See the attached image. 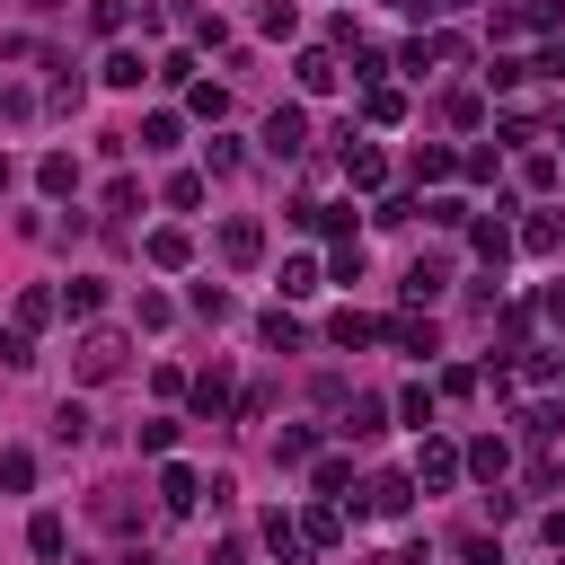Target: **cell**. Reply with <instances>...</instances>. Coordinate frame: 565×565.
Segmentation results:
<instances>
[{
  "mask_svg": "<svg viewBox=\"0 0 565 565\" xmlns=\"http://www.w3.org/2000/svg\"><path fill=\"white\" fill-rule=\"evenodd\" d=\"M124 353H132V335H124V327H88V335H79V353H71V371L97 388V380H115V371H124Z\"/></svg>",
  "mask_w": 565,
  "mask_h": 565,
  "instance_id": "cell-1",
  "label": "cell"
},
{
  "mask_svg": "<svg viewBox=\"0 0 565 565\" xmlns=\"http://www.w3.org/2000/svg\"><path fill=\"white\" fill-rule=\"evenodd\" d=\"M265 150H274V159H300V150H309V115H300V106H274V115H265Z\"/></svg>",
  "mask_w": 565,
  "mask_h": 565,
  "instance_id": "cell-2",
  "label": "cell"
},
{
  "mask_svg": "<svg viewBox=\"0 0 565 565\" xmlns=\"http://www.w3.org/2000/svg\"><path fill=\"white\" fill-rule=\"evenodd\" d=\"M256 256H265V230H256V221H221V265H230V274H247Z\"/></svg>",
  "mask_w": 565,
  "mask_h": 565,
  "instance_id": "cell-3",
  "label": "cell"
},
{
  "mask_svg": "<svg viewBox=\"0 0 565 565\" xmlns=\"http://www.w3.org/2000/svg\"><path fill=\"white\" fill-rule=\"evenodd\" d=\"M459 468H468V459H459L450 441H424V459H415V486H459Z\"/></svg>",
  "mask_w": 565,
  "mask_h": 565,
  "instance_id": "cell-4",
  "label": "cell"
},
{
  "mask_svg": "<svg viewBox=\"0 0 565 565\" xmlns=\"http://www.w3.org/2000/svg\"><path fill=\"white\" fill-rule=\"evenodd\" d=\"M97 79H106V88H141V79H150V62H141V53H132V44H115V53H106V71H97Z\"/></svg>",
  "mask_w": 565,
  "mask_h": 565,
  "instance_id": "cell-5",
  "label": "cell"
},
{
  "mask_svg": "<svg viewBox=\"0 0 565 565\" xmlns=\"http://www.w3.org/2000/svg\"><path fill=\"white\" fill-rule=\"evenodd\" d=\"M291 71H300V88H309V97H327V88L344 79V71H335V53H318V44H309V53L291 62Z\"/></svg>",
  "mask_w": 565,
  "mask_h": 565,
  "instance_id": "cell-6",
  "label": "cell"
},
{
  "mask_svg": "<svg viewBox=\"0 0 565 565\" xmlns=\"http://www.w3.org/2000/svg\"><path fill=\"white\" fill-rule=\"evenodd\" d=\"M194 494H203L194 468H159V503H168V512H194Z\"/></svg>",
  "mask_w": 565,
  "mask_h": 565,
  "instance_id": "cell-7",
  "label": "cell"
},
{
  "mask_svg": "<svg viewBox=\"0 0 565 565\" xmlns=\"http://www.w3.org/2000/svg\"><path fill=\"white\" fill-rule=\"evenodd\" d=\"M97 521H106V530H132V521H141L132 486H97Z\"/></svg>",
  "mask_w": 565,
  "mask_h": 565,
  "instance_id": "cell-8",
  "label": "cell"
},
{
  "mask_svg": "<svg viewBox=\"0 0 565 565\" xmlns=\"http://www.w3.org/2000/svg\"><path fill=\"white\" fill-rule=\"evenodd\" d=\"M335 141H344V177H353V185H380V177H388L380 150H353V132H335Z\"/></svg>",
  "mask_w": 565,
  "mask_h": 565,
  "instance_id": "cell-9",
  "label": "cell"
},
{
  "mask_svg": "<svg viewBox=\"0 0 565 565\" xmlns=\"http://www.w3.org/2000/svg\"><path fill=\"white\" fill-rule=\"evenodd\" d=\"M521 247H530V256H556V247H565V221H556V212H530Z\"/></svg>",
  "mask_w": 565,
  "mask_h": 565,
  "instance_id": "cell-10",
  "label": "cell"
},
{
  "mask_svg": "<svg viewBox=\"0 0 565 565\" xmlns=\"http://www.w3.org/2000/svg\"><path fill=\"white\" fill-rule=\"evenodd\" d=\"M194 406H203V415H221V406H230V362L194 371Z\"/></svg>",
  "mask_w": 565,
  "mask_h": 565,
  "instance_id": "cell-11",
  "label": "cell"
},
{
  "mask_svg": "<svg viewBox=\"0 0 565 565\" xmlns=\"http://www.w3.org/2000/svg\"><path fill=\"white\" fill-rule=\"evenodd\" d=\"M380 424H388V406H380V397H353V406H344V424H335V433H353V441H371V433H380Z\"/></svg>",
  "mask_w": 565,
  "mask_h": 565,
  "instance_id": "cell-12",
  "label": "cell"
},
{
  "mask_svg": "<svg viewBox=\"0 0 565 565\" xmlns=\"http://www.w3.org/2000/svg\"><path fill=\"white\" fill-rule=\"evenodd\" d=\"M459 459H468V477H486V486H494V477L512 468V450H503V441H468Z\"/></svg>",
  "mask_w": 565,
  "mask_h": 565,
  "instance_id": "cell-13",
  "label": "cell"
},
{
  "mask_svg": "<svg viewBox=\"0 0 565 565\" xmlns=\"http://www.w3.org/2000/svg\"><path fill=\"white\" fill-rule=\"evenodd\" d=\"M415 503V477H380L371 494H362V512H406Z\"/></svg>",
  "mask_w": 565,
  "mask_h": 565,
  "instance_id": "cell-14",
  "label": "cell"
},
{
  "mask_svg": "<svg viewBox=\"0 0 565 565\" xmlns=\"http://www.w3.org/2000/svg\"><path fill=\"white\" fill-rule=\"evenodd\" d=\"M26 547H35V556H62V547H71L62 512H35V521H26Z\"/></svg>",
  "mask_w": 565,
  "mask_h": 565,
  "instance_id": "cell-15",
  "label": "cell"
},
{
  "mask_svg": "<svg viewBox=\"0 0 565 565\" xmlns=\"http://www.w3.org/2000/svg\"><path fill=\"white\" fill-rule=\"evenodd\" d=\"M124 141H141V150H177V115L159 106V115H141V132H124Z\"/></svg>",
  "mask_w": 565,
  "mask_h": 565,
  "instance_id": "cell-16",
  "label": "cell"
},
{
  "mask_svg": "<svg viewBox=\"0 0 565 565\" xmlns=\"http://www.w3.org/2000/svg\"><path fill=\"white\" fill-rule=\"evenodd\" d=\"M441 282H450V274H441L433 256H415V265H406V300H441Z\"/></svg>",
  "mask_w": 565,
  "mask_h": 565,
  "instance_id": "cell-17",
  "label": "cell"
},
{
  "mask_svg": "<svg viewBox=\"0 0 565 565\" xmlns=\"http://www.w3.org/2000/svg\"><path fill=\"white\" fill-rule=\"evenodd\" d=\"M97 300H106V282H97V274H71V291H62V309H71V318H97Z\"/></svg>",
  "mask_w": 565,
  "mask_h": 565,
  "instance_id": "cell-18",
  "label": "cell"
},
{
  "mask_svg": "<svg viewBox=\"0 0 565 565\" xmlns=\"http://www.w3.org/2000/svg\"><path fill=\"white\" fill-rule=\"evenodd\" d=\"M256 335H265V344H282V353H291V344H300V318H291V309H265V318H256Z\"/></svg>",
  "mask_w": 565,
  "mask_h": 565,
  "instance_id": "cell-19",
  "label": "cell"
},
{
  "mask_svg": "<svg viewBox=\"0 0 565 565\" xmlns=\"http://www.w3.org/2000/svg\"><path fill=\"white\" fill-rule=\"evenodd\" d=\"M53 441H62V450H79V441H88V415H79V406H71V397H62V406H53Z\"/></svg>",
  "mask_w": 565,
  "mask_h": 565,
  "instance_id": "cell-20",
  "label": "cell"
},
{
  "mask_svg": "<svg viewBox=\"0 0 565 565\" xmlns=\"http://www.w3.org/2000/svg\"><path fill=\"white\" fill-rule=\"evenodd\" d=\"M0 486L26 494V486H35V450H0Z\"/></svg>",
  "mask_w": 565,
  "mask_h": 565,
  "instance_id": "cell-21",
  "label": "cell"
},
{
  "mask_svg": "<svg viewBox=\"0 0 565 565\" xmlns=\"http://www.w3.org/2000/svg\"><path fill=\"white\" fill-rule=\"evenodd\" d=\"M318 494H335V503H353V459H318Z\"/></svg>",
  "mask_w": 565,
  "mask_h": 565,
  "instance_id": "cell-22",
  "label": "cell"
},
{
  "mask_svg": "<svg viewBox=\"0 0 565 565\" xmlns=\"http://www.w3.org/2000/svg\"><path fill=\"white\" fill-rule=\"evenodd\" d=\"M477 256L503 265V256H512V230H503V221H477Z\"/></svg>",
  "mask_w": 565,
  "mask_h": 565,
  "instance_id": "cell-23",
  "label": "cell"
},
{
  "mask_svg": "<svg viewBox=\"0 0 565 565\" xmlns=\"http://www.w3.org/2000/svg\"><path fill=\"white\" fill-rule=\"evenodd\" d=\"M185 309H194V318H230V291H221V282H194Z\"/></svg>",
  "mask_w": 565,
  "mask_h": 565,
  "instance_id": "cell-24",
  "label": "cell"
},
{
  "mask_svg": "<svg viewBox=\"0 0 565 565\" xmlns=\"http://www.w3.org/2000/svg\"><path fill=\"white\" fill-rule=\"evenodd\" d=\"M362 115H371V124H397V115H406V97H397V88H371V97H362Z\"/></svg>",
  "mask_w": 565,
  "mask_h": 565,
  "instance_id": "cell-25",
  "label": "cell"
},
{
  "mask_svg": "<svg viewBox=\"0 0 565 565\" xmlns=\"http://www.w3.org/2000/svg\"><path fill=\"white\" fill-rule=\"evenodd\" d=\"M450 168H459L450 141H424V150H415V177H450Z\"/></svg>",
  "mask_w": 565,
  "mask_h": 565,
  "instance_id": "cell-26",
  "label": "cell"
},
{
  "mask_svg": "<svg viewBox=\"0 0 565 565\" xmlns=\"http://www.w3.org/2000/svg\"><path fill=\"white\" fill-rule=\"evenodd\" d=\"M35 177H44V194H71V185H79V168H71V159H62V150H53V159H44V168H35Z\"/></svg>",
  "mask_w": 565,
  "mask_h": 565,
  "instance_id": "cell-27",
  "label": "cell"
},
{
  "mask_svg": "<svg viewBox=\"0 0 565 565\" xmlns=\"http://www.w3.org/2000/svg\"><path fill=\"white\" fill-rule=\"evenodd\" d=\"M150 265H185V230H150Z\"/></svg>",
  "mask_w": 565,
  "mask_h": 565,
  "instance_id": "cell-28",
  "label": "cell"
},
{
  "mask_svg": "<svg viewBox=\"0 0 565 565\" xmlns=\"http://www.w3.org/2000/svg\"><path fill=\"white\" fill-rule=\"evenodd\" d=\"M0 362H9V371H35V344H26V327H9V335H0Z\"/></svg>",
  "mask_w": 565,
  "mask_h": 565,
  "instance_id": "cell-29",
  "label": "cell"
},
{
  "mask_svg": "<svg viewBox=\"0 0 565 565\" xmlns=\"http://www.w3.org/2000/svg\"><path fill=\"white\" fill-rule=\"evenodd\" d=\"M274 459H282V468H300V459H318V433H282V441H274Z\"/></svg>",
  "mask_w": 565,
  "mask_h": 565,
  "instance_id": "cell-30",
  "label": "cell"
},
{
  "mask_svg": "<svg viewBox=\"0 0 565 565\" xmlns=\"http://www.w3.org/2000/svg\"><path fill=\"white\" fill-rule=\"evenodd\" d=\"M203 159H212V177H230V168H238V141H230V132H212V141H203Z\"/></svg>",
  "mask_w": 565,
  "mask_h": 565,
  "instance_id": "cell-31",
  "label": "cell"
},
{
  "mask_svg": "<svg viewBox=\"0 0 565 565\" xmlns=\"http://www.w3.org/2000/svg\"><path fill=\"white\" fill-rule=\"evenodd\" d=\"M282 291H291V300H300V291H318V265H309V256H291V265H282Z\"/></svg>",
  "mask_w": 565,
  "mask_h": 565,
  "instance_id": "cell-32",
  "label": "cell"
},
{
  "mask_svg": "<svg viewBox=\"0 0 565 565\" xmlns=\"http://www.w3.org/2000/svg\"><path fill=\"white\" fill-rule=\"evenodd\" d=\"M44 318H53V291H26V300H18V327H26V335H35V327H44Z\"/></svg>",
  "mask_w": 565,
  "mask_h": 565,
  "instance_id": "cell-33",
  "label": "cell"
},
{
  "mask_svg": "<svg viewBox=\"0 0 565 565\" xmlns=\"http://www.w3.org/2000/svg\"><path fill=\"white\" fill-rule=\"evenodd\" d=\"M327 335H335V344H371V335H380V327H371V318H353V309H344V318H335V327H327Z\"/></svg>",
  "mask_w": 565,
  "mask_h": 565,
  "instance_id": "cell-34",
  "label": "cell"
},
{
  "mask_svg": "<svg viewBox=\"0 0 565 565\" xmlns=\"http://www.w3.org/2000/svg\"><path fill=\"white\" fill-rule=\"evenodd\" d=\"M388 335H397V353H433V327H415V318H397Z\"/></svg>",
  "mask_w": 565,
  "mask_h": 565,
  "instance_id": "cell-35",
  "label": "cell"
},
{
  "mask_svg": "<svg viewBox=\"0 0 565 565\" xmlns=\"http://www.w3.org/2000/svg\"><path fill=\"white\" fill-rule=\"evenodd\" d=\"M397 415H406V424L424 433V424H433V388H406V397H397Z\"/></svg>",
  "mask_w": 565,
  "mask_h": 565,
  "instance_id": "cell-36",
  "label": "cell"
},
{
  "mask_svg": "<svg viewBox=\"0 0 565 565\" xmlns=\"http://www.w3.org/2000/svg\"><path fill=\"white\" fill-rule=\"evenodd\" d=\"M141 450H177V415H150L141 424Z\"/></svg>",
  "mask_w": 565,
  "mask_h": 565,
  "instance_id": "cell-37",
  "label": "cell"
},
{
  "mask_svg": "<svg viewBox=\"0 0 565 565\" xmlns=\"http://www.w3.org/2000/svg\"><path fill=\"white\" fill-rule=\"evenodd\" d=\"M335 530H344L335 512H309V521H300V539H309V547H335Z\"/></svg>",
  "mask_w": 565,
  "mask_h": 565,
  "instance_id": "cell-38",
  "label": "cell"
},
{
  "mask_svg": "<svg viewBox=\"0 0 565 565\" xmlns=\"http://www.w3.org/2000/svg\"><path fill=\"white\" fill-rule=\"evenodd\" d=\"M539 71H547V79H565V44H547V53H539Z\"/></svg>",
  "mask_w": 565,
  "mask_h": 565,
  "instance_id": "cell-39",
  "label": "cell"
},
{
  "mask_svg": "<svg viewBox=\"0 0 565 565\" xmlns=\"http://www.w3.org/2000/svg\"><path fill=\"white\" fill-rule=\"evenodd\" d=\"M212 565H247V547H238V539H221V547H212Z\"/></svg>",
  "mask_w": 565,
  "mask_h": 565,
  "instance_id": "cell-40",
  "label": "cell"
},
{
  "mask_svg": "<svg viewBox=\"0 0 565 565\" xmlns=\"http://www.w3.org/2000/svg\"><path fill=\"white\" fill-rule=\"evenodd\" d=\"M388 565H433V556H424V547H397V556H388Z\"/></svg>",
  "mask_w": 565,
  "mask_h": 565,
  "instance_id": "cell-41",
  "label": "cell"
},
{
  "mask_svg": "<svg viewBox=\"0 0 565 565\" xmlns=\"http://www.w3.org/2000/svg\"><path fill=\"white\" fill-rule=\"evenodd\" d=\"M115 565H159V556H150V547H132V556H115Z\"/></svg>",
  "mask_w": 565,
  "mask_h": 565,
  "instance_id": "cell-42",
  "label": "cell"
},
{
  "mask_svg": "<svg viewBox=\"0 0 565 565\" xmlns=\"http://www.w3.org/2000/svg\"><path fill=\"white\" fill-rule=\"evenodd\" d=\"M26 9H44V18H53V9H71V0H26Z\"/></svg>",
  "mask_w": 565,
  "mask_h": 565,
  "instance_id": "cell-43",
  "label": "cell"
},
{
  "mask_svg": "<svg viewBox=\"0 0 565 565\" xmlns=\"http://www.w3.org/2000/svg\"><path fill=\"white\" fill-rule=\"evenodd\" d=\"M0 194H9V159H0Z\"/></svg>",
  "mask_w": 565,
  "mask_h": 565,
  "instance_id": "cell-44",
  "label": "cell"
},
{
  "mask_svg": "<svg viewBox=\"0 0 565 565\" xmlns=\"http://www.w3.org/2000/svg\"><path fill=\"white\" fill-rule=\"evenodd\" d=\"M441 9H468V0H441Z\"/></svg>",
  "mask_w": 565,
  "mask_h": 565,
  "instance_id": "cell-45",
  "label": "cell"
},
{
  "mask_svg": "<svg viewBox=\"0 0 565 565\" xmlns=\"http://www.w3.org/2000/svg\"><path fill=\"white\" fill-rule=\"evenodd\" d=\"M397 9H406V0H397Z\"/></svg>",
  "mask_w": 565,
  "mask_h": 565,
  "instance_id": "cell-46",
  "label": "cell"
}]
</instances>
